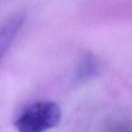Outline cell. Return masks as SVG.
I'll return each instance as SVG.
<instances>
[{"label":"cell","instance_id":"obj_2","mask_svg":"<svg viewBox=\"0 0 132 132\" xmlns=\"http://www.w3.org/2000/svg\"><path fill=\"white\" fill-rule=\"evenodd\" d=\"M24 12H16L11 15L0 26V60L6 53L24 21Z\"/></svg>","mask_w":132,"mask_h":132},{"label":"cell","instance_id":"obj_3","mask_svg":"<svg viewBox=\"0 0 132 132\" xmlns=\"http://www.w3.org/2000/svg\"><path fill=\"white\" fill-rule=\"evenodd\" d=\"M100 63L93 55L87 53L81 58L75 72V78L79 81H87L95 77L100 72Z\"/></svg>","mask_w":132,"mask_h":132},{"label":"cell","instance_id":"obj_1","mask_svg":"<svg viewBox=\"0 0 132 132\" xmlns=\"http://www.w3.org/2000/svg\"><path fill=\"white\" fill-rule=\"evenodd\" d=\"M61 118L62 110L56 102L38 101L24 108L15 127L17 132H45L58 126Z\"/></svg>","mask_w":132,"mask_h":132},{"label":"cell","instance_id":"obj_4","mask_svg":"<svg viewBox=\"0 0 132 132\" xmlns=\"http://www.w3.org/2000/svg\"><path fill=\"white\" fill-rule=\"evenodd\" d=\"M123 132V131H121ZM124 132H132V130H124Z\"/></svg>","mask_w":132,"mask_h":132}]
</instances>
